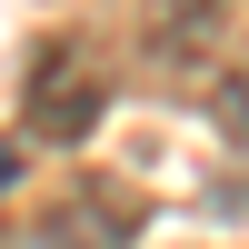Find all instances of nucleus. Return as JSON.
Instances as JSON below:
<instances>
[{
	"mask_svg": "<svg viewBox=\"0 0 249 249\" xmlns=\"http://www.w3.org/2000/svg\"><path fill=\"white\" fill-rule=\"evenodd\" d=\"M100 110H110V60H100V40L90 30H50L30 50V70H20V120H30V140L80 150V140L100 130Z\"/></svg>",
	"mask_w": 249,
	"mask_h": 249,
	"instance_id": "nucleus-1",
	"label": "nucleus"
},
{
	"mask_svg": "<svg viewBox=\"0 0 249 249\" xmlns=\"http://www.w3.org/2000/svg\"><path fill=\"white\" fill-rule=\"evenodd\" d=\"M50 219H60V239H40V249H130L140 199L130 190H100V179H70V190L50 199Z\"/></svg>",
	"mask_w": 249,
	"mask_h": 249,
	"instance_id": "nucleus-2",
	"label": "nucleus"
},
{
	"mask_svg": "<svg viewBox=\"0 0 249 249\" xmlns=\"http://www.w3.org/2000/svg\"><path fill=\"white\" fill-rule=\"evenodd\" d=\"M140 30H150L160 60H199L219 30H230V0H140Z\"/></svg>",
	"mask_w": 249,
	"mask_h": 249,
	"instance_id": "nucleus-3",
	"label": "nucleus"
},
{
	"mask_svg": "<svg viewBox=\"0 0 249 249\" xmlns=\"http://www.w3.org/2000/svg\"><path fill=\"white\" fill-rule=\"evenodd\" d=\"M210 120H219V140H230V150H249V70H230L210 90Z\"/></svg>",
	"mask_w": 249,
	"mask_h": 249,
	"instance_id": "nucleus-4",
	"label": "nucleus"
},
{
	"mask_svg": "<svg viewBox=\"0 0 249 249\" xmlns=\"http://www.w3.org/2000/svg\"><path fill=\"white\" fill-rule=\"evenodd\" d=\"M10 170H20V160H10V140H0V190H10Z\"/></svg>",
	"mask_w": 249,
	"mask_h": 249,
	"instance_id": "nucleus-5",
	"label": "nucleus"
}]
</instances>
